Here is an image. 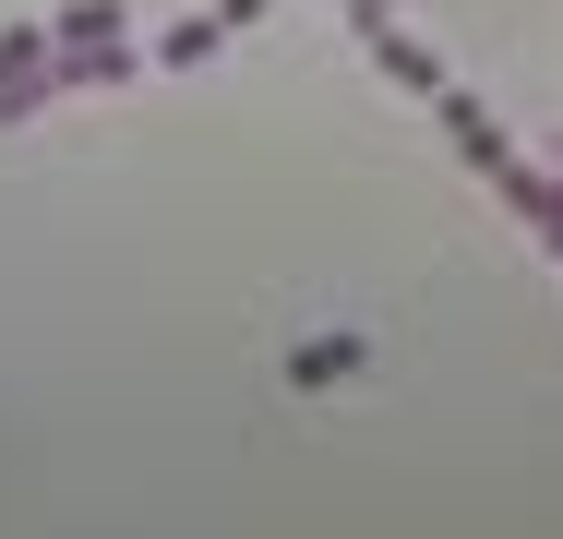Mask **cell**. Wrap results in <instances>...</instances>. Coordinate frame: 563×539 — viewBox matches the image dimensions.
Masks as SVG:
<instances>
[{"instance_id": "obj_2", "label": "cell", "mask_w": 563, "mask_h": 539, "mask_svg": "<svg viewBox=\"0 0 563 539\" xmlns=\"http://www.w3.org/2000/svg\"><path fill=\"white\" fill-rule=\"evenodd\" d=\"M360 360H372L360 336H324V348H300V360H288V384H347Z\"/></svg>"}, {"instance_id": "obj_3", "label": "cell", "mask_w": 563, "mask_h": 539, "mask_svg": "<svg viewBox=\"0 0 563 539\" xmlns=\"http://www.w3.org/2000/svg\"><path fill=\"white\" fill-rule=\"evenodd\" d=\"M36 61H48V24H12V36H0V85H12V73H36Z\"/></svg>"}, {"instance_id": "obj_1", "label": "cell", "mask_w": 563, "mask_h": 539, "mask_svg": "<svg viewBox=\"0 0 563 539\" xmlns=\"http://www.w3.org/2000/svg\"><path fill=\"white\" fill-rule=\"evenodd\" d=\"M228 36H240V24H228V0H217V12H192V24H168V36H156V61H168V73H192V61H217Z\"/></svg>"}]
</instances>
